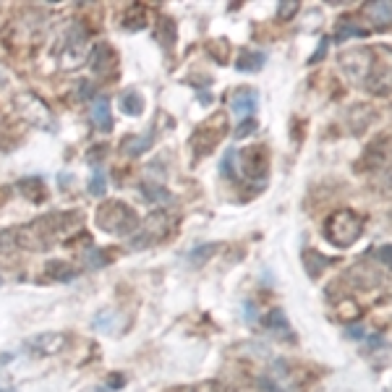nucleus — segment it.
<instances>
[{
	"label": "nucleus",
	"instance_id": "1",
	"mask_svg": "<svg viewBox=\"0 0 392 392\" xmlns=\"http://www.w3.org/2000/svg\"><path fill=\"white\" fill-rule=\"evenodd\" d=\"M81 227V215L74 212H55L42 220H34L27 227L16 230L19 233V246H29V248H48L50 244H55L60 238H66V233H74Z\"/></svg>",
	"mask_w": 392,
	"mask_h": 392
},
{
	"label": "nucleus",
	"instance_id": "2",
	"mask_svg": "<svg viewBox=\"0 0 392 392\" xmlns=\"http://www.w3.org/2000/svg\"><path fill=\"white\" fill-rule=\"evenodd\" d=\"M363 233V217L353 209H337L324 220V238L337 248L353 246Z\"/></svg>",
	"mask_w": 392,
	"mask_h": 392
},
{
	"label": "nucleus",
	"instance_id": "3",
	"mask_svg": "<svg viewBox=\"0 0 392 392\" xmlns=\"http://www.w3.org/2000/svg\"><path fill=\"white\" fill-rule=\"evenodd\" d=\"M97 225L113 235H134L139 230V215L126 202L110 199L97 209Z\"/></svg>",
	"mask_w": 392,
	"mask_h": 392
},
{
	"label": "nucleus",
	"instance_id": "4",
	"mask_svg": "<svg viewBox=\"0 0 392 392\" xmlns=\"http://www.w3.org/2000/svg\"><path fill=\"white\" fill-rule=\"evenodd\" d=\"M374 50V60H372V71H369V78H366V89L372 94H392V48L387 45H377Z\"/></svg>",
	"mask_w": 392,
	"mask_h": 392
},
{
	"label": "nucleus",
	"instance_id": "5",
	"mask_svg": "<svg viewBox=\"0 0 392 392\" xmlns=\"http://www.w3.org/2000/svg\"><path fill=\"white\" fill-rule=\"evenodd\" d=\"M372 60H374L372 48H356V50H345L343 55H340V66H343L345 76L351 78L356 87H366V78H369V71H372Z\"/></svg>",
	"mask_w": 392,
	"mask_h": 392
},
{
	"label": "nucleus",
	"instance_id": "6",
	"mask_svg": "<svg viewBox=\"0 0 392 392\" xmlns=\"http://www.w3.org/2000/svg\"><path fill=\"white\" fill-rule=\"evenodd\" d=\"M225 115L223 113H217L212 120H206L202 126L194 131V136H191V147L196 149V155H206V152H212L217 147V141L225 136Z\"/></svg>",
	"mask_w": 392,
	"mask_h": 392
},
{
	"label": "nucleus",
	"instance_id": "7",
	"mask_svg": "<svg viewBox=\"0 0 392 392\" xmlns=\"http://www.w3.org/2000/svg\"><path fill=\"white\" fill-rule=\"evenodd\" d=\"M348 280H351L356 288H361V290H374L377 285L384 283V274H382V270H379L377 265H372V259L366 256V259H361L358 265L351 267Z\"/></svg>",
	"mask_w": 392,
	"mask_h": 392
},
{
	"label": "nucleus",
	"instance_id": "8",
	"mask_svg": "<svg viewBox=\"0 0 392 392\" xmlns=\"http://www.w3.org/2000/svg\"><path fill=\"white\" fill-rule=\"evenodd\" d=\"M16 105H19V113L27 118L29 123L45 126V128L52 126V115H50L48 105L39 97H34V94H19V97H16Z\"/></svg>",
	"mask_w": 392,
	"mask_h": 392
},
{
	"label": "nucleus",
	"instance_id": "9",
	"mask_svg": "<svg viewBox=\"0 0 392 392\" xmlns=\"http://www.w3.org/2000/svg\"><path fill=\"white\" fill-rule=\"evenodd\" d=\"M165 233H167V215L165 212H152V215L147 217V223H144L141 235H131V246H134V248L152 246L155 241H160Z\"/></svg>",
	"mask_w": 392,
	"mask_h": 392
},
{
	"label": "nucleus",
	"instance_id": "10",
	"mask_svg": "<svg viewBox=\"0 0 392 392\" xmlns=\"http://www.w3.org/2000/svg\"><path fill=\"white\" fill-rule=\"evenodd\" d=\"M238 162L248 178H265L270 167V155L265 147H248L246 152H238Z\"/></svg>",
	"mask_w": 392,
	"mask_h": 392
},
{
	"label": "nucleus",
	"instance_id": "11",
	"mask_svg": "<svg viewBox=\"0 0 392 392\" xmlns=\"http://www.w3.org/2000/svg\"><path fill=\"white\" fill-rule=\"evenodd\" d=\"M256 105H259V92L251 87H241L230 94V113L235 118H244L246 120L248 115H254Z\"/></svg>",
	"mask_w": 392,
	"mask_h": 392
},
{
	"label": "nucleus",
	"instance_id": "12",
	"mask_svg": "<svg viewBox=\"0 0 392 392\" xmlns=\"http://www.w3.org/2000/svg\"><path fill=\"white\" fill-rule=\"evenodd\" d=\"M115 66H118L115 50L110 48L108 42L94 45L92 55H89V69L94 71V74H113V71H115Z\"/></svg>",
	"mask_w": 392,
	"mask_h": 392
},
{
	"label": "nucleus",
	"instance_id": "13",
	"mask_svg": "<svg viewBox=\"0 0 392 392\" xmlns=\"http://www.w3.org/2000/svg\"><path fill=\"white\" fill-rule=\"evenodd\" d=\"M89 118H92L94 128H97V131H102V134L113 131V110H110V99L105 97V94H97V97L92 99Z\"/></svg>",
	"mask_w": 392,
	"mask_h": 392
},
{
	"label": "nucleus",
	"instance_id": "14",
	"mask_svg": "<svg viewBox=\"0 0 392 392\" xmlns=\"http://www.w3.org/2000/svg\"><path fill=\"white\" fill-rule=\"evenodd\" d=\"M363 16L372 19L374 27L384 29V27L392 24V3H387V0H382V3H366L363 6Z\"/></svg>",
	"mask_w": 392,
	"mask_h": 392
},
{
	"label": "nucleus",
	"instance_id": "15",
	"mask_svg": "<svg viewBox=\"0 0 392 392\" xmlns=\"http://www.w3.org/2000/svg\"><path fill=\"white\" fill-rule=\"evenodd\" d=\"M27 348L34 353H42V356H52L63 348V335H37L27 343Z\"/></svg>",
	"mask_w": 392,
	"mask_h": 392
},
{
	"label": "nucleus",
	"instance_id": "16",
	"mask_svg": "<svg viewBox=\"0 0 392 392\" xmlns=\"http://www.w3.org/2000/svg\"><path fill=\"white\" fill-rule=\"evenodd\" d=\"M267 63V55L259 50H244L238 60H235V69L238 71H259Z\"/></svg>",
	"mask_w": 392,
	"mask_h": 392
},
{
	"label": "nucleus",
	"instance_id": "17",
	"mask_svg": "<svg viewBox=\"0 0 392 392\" xmlns=\"http://www.w3.org/2000/svg\"><path fill=\"white\" fill-rule=\"evenodd\" d=\"M120 108H123V113H128V115H141V110H144V97L139 94L136 89H126V92L120 94Z\"/></svg>",
	"mask_w": 392,
	"mask_h": 392
},
{
	"label": "nucleus",
	"instance_id": "18",
	"mask_svg": "<svg viewBox=\"0 0 392 392\" xmlns=\"http://www.w3.org/2000/svg\"><path fill=\"white\" fill-rule=\"evenodd\" d=\"M374 188L382 196H392V165L377 170V176H374Z\"/></svg>",
	"mask_w": 392,
	"mask_h": 392
},
{
	"label": "nucleus",
	"instance_id": "19",
	"mask_svg": "<svg viewBox=\"0 0 392 392\" xmlns=\"http://www.w3.org/2000/svg\"><path fill=\"white\" fill-rule=\"evenodd\" d=\"M304 262H306V270H309V274H312V277H319L324 267L330 265V259H324L319 251H306Z\"/></svg>",
	"mask_w": 392,
	"mask_h": 392
},
{
	"label": "nucleus",
	"instance_id": "20",
	"mask_svg": "<svg viewBox=\"0 0 392 392\" xmlns=\"http://www.w3.org/2000/svg\"><path fill=\"white\" fill-rule=\"evenodd\" d=\"M45 270H48V274H52L55 280H66V283L76 277V270H74L71 265H66V262H48Z\"/></svg>",
	"mask_w": 392,
	"mask_h": 392
},
{
	"label": "nucleus",
	"instance_id": "21",
	"mask_svg": "<svg viewBox=\"0 0 392 392\" xmlns=\"http://www.w3.org/2000/svg\"><path fill=\"white\" fill-rule=\"evenodd\" d=\"M149 144H152V136H147V134H144V136H128V139H123V149H126L131 157H139L141 152H144V149L149 147Z\"/></svg>",
	"mask_w": 392,
	"mask_h": 392
},
{
	"label": "nucleus",
	"instance_id": "22",
	"mask_svg": "<svg viewBox=\"0 0 392 392\" xmlns=\"http://www.w3.org/2000/svg\"><path fill=\"white\" fill-rule=\"evenodd\" d=\"M348 37H366V29H361V27H356V24H351L348 19L340 21V27H337V42H343V39Z\"/></svg>",
	"mask_w": 392,
	"mask_h": 392
},
{
	"label": "nucleus",
	"instance_id": "23",
	"mask_svg": "<svg viewBox=\"0 0 392 392\" xmlns=\"http://www.w3.org/2000/svg\"><path fill=\"white\" fill-rule=\"evenodd\" d=\"M19 248V233L16 230H0V254H10Z\"/></svg>",
	"mask_w": 392,
	"mask_h": 392
},
{
	"label": "nucleus",
	"instance_id": "24",
	"mask_svg": "<svg viewBox=\"0 0 392 392\" xmlns=\"http://www.w3.org/2000/svg\"><path fill=\"white\" fill-rule=\"evenodd\" d=\"M105 188H108V178H105V173H102V170H94V176H92V181H89V194L102 196L105 194Z\"/></svg>",
	"mask_w": 392,
	"mask_h": 392
},
{
	"label": "nucleus",
	"instance_id": "25",
	"mask_svg": "<svg viewBox=\"0 0 392 392\" xmlns=\"http://www.w3.org/2000/svg\"><path fill=\"white\" fill-rule=\"evenodd\" d=\"M267 327H270V330H283L285 335L290 332V327H288V319L283 316V312L267 314Z\"/></svg>",
	"mask_w": 392,
	"mask_h": 392
},
{
	"label": "nucleus",
	"instance_id": "26",
	"mask_svg": "<svg viewBox=\"0 0 392 392\" xmlns=\"http://www.w3.org/2000/svg\"><path fill=\"white\" fill-rule=\"evenodd\" d=\"M235 162H238V149H230L225 157H223V176L225 178H235L238 173H235Z\"/></svg>",
	"mask_w": 392,
	"mask_h": 392
},
{
	"label": "nucleus",
	"instance_id": "27",
	"mask_svg": "<svg viewBox=\"0 0 392 392\" xmlns=\"http://www.w3.org/2000/svg\"><path fill=\"white\" fill-rule=\"evenodd\" d=\"M144 199H149V202H167L170 194L162 186H147L144 183Z\"/></svg>",
	"mask_w": 392,
	"mask_h": 392
},
{
	"label": "nucleus",
	"instance_id": "28",
	"mask_svg": "<svg viewBox=\"0 0 392 392\" xmlns=\"http://www.w3.org/2000/svg\"><path fill=\"white\" fill-rule=\"evenodd\" d=\"M369 259H377V262H382L392 270V246H382L377 251H369Z\"/></svg>",
	"mask_w": 392,
	"mask_h": 392
},
{
	"label": "nucleus",
	"instance_id": "29",
	"mask_svg": "<svg viewBox=\"0 0 392 392\" xmlns=\"http://www.w3.org/2000/svg\"><path fill=\"white\" fill-rule=\"evenodd\" d=\"M295 13H298V3H290V0H285V3H280V10H277V19H280V21H288V19H293Z\"/></svg>",
	"mask_w": 392,
	"mask_h": 392
},
{
	"label": "nucleus",
	"instance_id": "30",
	"mask_svg": "<svg viewBox=\"0 0 392 392\" xmlns=\"http://www.w3.org/2000/svg\"><path fill=\"white\" fill-rule=\"evenodd\" d=\"M217 246H202V248H196L194 254L188 256V259H191V265H199V262H204L206 256L212 254V251H215Z\"/></svg>",
	"mask_w": 392,
	"mask_h": 392
},
{
	"label": "nucleus",
	"instance_id": "31",
	"mask_svg": "<svg viewBox=\"0 0 392 392\" xmlns=\"http://www.w3.org/2000/svg\"><path fill=\"white\" fill-rule=\"evenodd\" d=\"M254 128H256L254 120H244V123L238 126V131H235V136H238V139H241V136H248V131H254Z\"/></svg>",
	"mask_w": 392,
	"mask_h": 392
},
{
	"label": "nucleus",
	"instance_id": "32",
	"mask_svg": "<svg viewBox=\"0 0 392 392\" xmlns=\"http://www.w3.org/2000/svg\"><path fill=\"white\" fill-rule=\"evenodd\" d=\"M92 149H94V152H89L87 160H89V162H97L99 157H102V152H105V147H92Z\"/></svg>",
	"mask_w": 392,
	"mask_h": 392
},
{
	"label": "nucleus",
	"instance_id": "33",
	"mask_svg": "<svg viewBox=\"0 0 392 392\" xmlns=\"http://www.w3.org/2000/svg\"><path fill=\"white\" fill-rule=\"evenodd\" d=\"M324 52H327V39H322V45H319V52H316V55H314V58H312V63H319V60H322Z\"/></svg>",
	"mask_w": 392,
	"mask_h": 392
},
{
	"label": "nucleus",
	"instance_id": "34",
	"mask_svg": "<svg viewBox=\"0 0 392 392\" xmlns=\"http://www.w3.org/2000/svg\"><path fill=\"white\" fill-rule=\"evenodd\" d=\"M348 335H353V337L358 340V337H361V335H363V330H361V327H356V330H348Z\"/></svg>",
	"mask_w": 392,
	"mask_h": 392
},
{
	"label": "nucleus",
	"instance_id": "35",
	"mask_svg": "<svg viewBox=\"0 0 392 392\" xmlns=\"http://www.w3.org/2000/svg\"><path fill=\"white\" fill-rule=\"evenodd\" d=\"M0 285H3V280H0Z\"/></svg>",
	"mask_w": 392,
	"mask_h": 392
}]
</instances>
